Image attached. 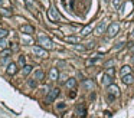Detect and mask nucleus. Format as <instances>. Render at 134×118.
<instances>
[{
    "label": "nucleus",
    "instance_id": "obj_1",
    "mask_svg": "<svg viewBox=\"0 0 134 118\" xmlns=\"http://www.w3.org/2000/svg\"><path fill=\"white\" fill-rule=\"evenodd\" d=\"M107 94H108V100L110 101H114L117 96L120 95V88L117 86V85L111 84V85L107 86Z\"/></svg>",
    "mask_w": 134,
    "mask_h": 118
},
{
    "label": "nucleus",
    "instance_id": "obj_2",
    "mask_svg": "<svg viewBox=\"0 0 134 118\" xmlns=\"http://www.w3.org/2000/svg\"><path fill=\"white\" fill-rule=\"evenodd\" d=\"M118 30H120V25L117 22H112L111 25L107 27V36H108V37H114L117 33H118Z\"/></svg>",
    "mask_w": 134,
    "mask_h": 118
},
{
    "label": "nucleus",
    "instance_id": "obj_3",
    "mask_svg": "<svg viewBox=\"0 0 134 118\" xmlns=\"http://www.w3.org/2000/svg\"><path fill=\"white\" fill-rule=\"evenodd\" d=\"M38 41H39V43L42 45V46H45V48H48V49L53 48V42H52L48 36H45V35H39Z\"/></svg>",
    "mask_w": 134,
    "mask_h": 118
},
{
    "label": "nucleus",
    "instance_id": "obj_4",
    "mask_svg": "<svg viewBox=\"0 0 134 118\" xmlns=\"http://www.w3.org/2000/svg\"><path fill=\"white\" fill-rule=\"evenodd\" d=\"M58 95H59V89L58 88H53L52 91H49V94H48L46 102H52V101H55L56 98H58Z\"/></svg>",
    "mask_w": 134,
    "mask_h": 118
},
{
    "label": "nucleus",
    "instance_id": "obj_5",
    "mask_svg": "<svg viewBox=\"0 0 134 118\" xmlns=\"http://www.w3.org/2000/svg\"><path fill=\"white\" fill-rule=\"evenodd\" d=\"M33 53L36 56H39V58H46L48 56V52L45 51V49L39 48V46H35V48H33Z\"/></svg>",
    "mask_w": 134,
    "mask_h": 118
},
{
    "label": "nucleus",
    "instance_id": "obj_6",
    "mask_svg": "<svg viewBox=\"0 0 134 118\" xmlns=\"http://www.w3.org/2000/svg\"><path fill=\"white\" fill-rule=\"evenodd\" d=\"M82 86L87 89V91H92L94 86H95V84H94L92 79H84V81H82Z\"/></svg>",
    "mask_w": 134,
    "mask_h": 118
},
{
    "label": "nucleus",
    "instance_id": "obj_7",
    "mask_svg": "<svg viewBox=\"0 0 134 118\" xmlns=\"http://www.w3.org/2000/svg\"><path fill=\"white\" fill-rule=\"evenodd\" d=\"M105 29H107V23H105L104 20H102V22H100V25H98L97 27H95L94 33H95V35H102V32H104Z\"/></svg>",
    "mask_w": 134,
    "mask_h": 118
},
{
    "label": "nucleus",
    "instance_id": "obj_8",
    "mask_svg": "<svg viewBox=\"0 0 134 118\" xmlns=\"http://www.w3.org/2000/svg\"><path fill=\"white\" fill-rule=\"evenodd\" d=\"M6 72H7V75H15L16 72H17V66H16V63L10 62L7 65V68H6Z\"/></svg>",
    "mask_w": 134,
    "mask_h": 118
},
{
    "label": "nucleus",
    "instance_id": "obj_9",
    "mask_svg": "<svg viewBox=\"0 0 134 118\" xmlns=\"http://www.w3.org/2000/svg\"><path fill=\"white\" fill-rule=\"evenodd\" d=\"M112 78H114V76H111V75H108V74H104V76H102V84L107 85V86H108V85H111L112 81H114Z\"/></svg>",
    "mask_w": 134,
    "mask_h": 118
},
{
    "label": "nucleus",
    "instance_id": "obj_10",
    "mask_svg": "<svg viewBox=\"0 0 134 118\" xmlns=\"http://www.w3.org/2000/svg\"><path fill=\"white\" fill-rule=\"evenodd\" d=\"M133 81H134V76H133V74H131V72H130V74H127V75H123V82L126 85H130Z\"/></svg>",
    "mask_w": 134,
    "mask_h": 118
},
{
    "label": "nucleus",
    "instance_id": "obj_11",
    "mask_svg": "<svg viewBox=\"0 0 134 118\" xmlns=\"http://www.w3.org/2000/svg\"><path fill=\"white\" fill-rule=\"evenodd\" d=\"M65 86H66V88H69V89H74L76 86V79H75V78H69L68 81L65 82Z\"/></svg>",
    "mask_w": 134,
    "mask_h": 118
},
{
    "label": "nucleus",
    "instance_id": "obj_12",
    "mask_svg": "<svg viewBox=\"0 0 134 118\" xmlns=\"http://www.w3.org/2000/svg\"><path fill=\"white\" fill-rule=\"evenodd\" d=\"M59 76V72H58V68H52L51 72H49V78H51L52 81H56Z\"/></svg>",
    "mask_w": 134,
    "mask_h": 118
},
{
    "label": "nucleus",
    "instance_id": "obj_13",
    "mask_svg": "<svg viewBox=\"0 0 134 118\" xmlns=\"http://www.w3.org/2000/svg\"><path fill=\"white\" fill-rule=\"evenodd\" d=\"M20 30H22L23 33H28V35H32L33 32H35V29H33L32 26H29V25H23L22 27H20Z\"/></svg>",
    "mask_w": 134,
    "mask_h": 118
},
{
    "label": "nucleus",
    "instance_id": "obj_14",
    "mask_svg": "<svg viewBox=\"0 0 134 118\" xmlns=\"http://www.w3.org/2000/svg\"><path fill=\"white\" fill-rule=\"evenodd\" d=\"M76 114L79 115V117H85V114H87L85 107H84V105H78V107H76Z\"/></svg>",
    "mask_w": 134,
    "mask_h": 118
},
{
    "label": "nucleus",
    "instance_id": "obj_15",
    "mask_svg": "<svg viewBox=\"0 0 134 118\" xmlns=\"http://www.w3.org/2000/svg\"><path fill=\"white\" fill-rule=\"evenodd\" d=\"M30 72H32V66H30V65H25L23 69H22V75H23V76H28Z\"/></svg>",
    "mask_w": 134,
    "mask_h": 118
},
{
    "label": "nucleus",
    "instance_id": "obj_16",
    "mask_svg": "<svg viewBox=\"0 0 134 118\" xmlns=\"http://www.w3.org/2000/svg\"><path fill=\"white\" fill-rule=\"evenodd\" d=\"M92 30V25H88L87 27H84L82 29V32H81V35L82 36H87V35H90V32Z\"/></svg>",
    "mask_w": 134,
    "mask_h": 118
},
{
    "label": "nucleus",
    "instance_id": "obj_17",
    "mask_svg": "<svg viewBox=\"0 0 134 118\" xmlns=\"http://www.w3.org/2000/svg\"><path fill=\"white\" fill-rule=\"evenodd\" d=\"M65 41H66V42H69V43H78V42H79V37L68 36V37H65Z\"/></svg>",
    "mask_w": 134,
    "mask_h": 118
},
{
    "label": "nucleus",
    "instance_id": "obj_18",
    "mask_svg": "<svg viewBox=\"0 0 134 118\" xmlns=\"http://www.w3.org/2000/svg\"><path fill=\"white\" fill-rule=\"evenodd\" d=\"M43 76H45V74L42 71H36V72H35V79H38V81H42Z\"/></svg>",
    "mask_w": 134,
    "mask_h": 118
},
{
    "label": "nucleus",
    "instance_id": "obj_19",
    "mask_svg": "<svg viewBox=\"0 0 134 118\" xmlns=\"http://www.w3.org/2000/svg\"><path fill=\"white\" fill-rule=\"evenodd\" d=\"M10 55H12V51H10V49H4V51L0 53V56H2V58H10Z\"/></svg>",
    "mask_w": 134,
    "mask_h": 118
},
{
    "label": "nucleus",
    "instance_id": "obj_20",
    "mask_svg": "<svg viewBox=\"0 0 134 118\" xmlns=\"http://www.w3.org/2000/svg\"><path fill=\"white\" fill-rule=\"evenodd\" d=\"M26 6L30 12H35V6H33V0H26Z\"/></svg>",
    "mask_w": 134,
    "mask_h": 118
},
{
    "label": "nucleus",
    "instance_id": "obj_21",
    "mask_svg": "<svg viewBox=\"0 0 134 118\" xmlns=\"http://www.w3.org/2000/svg\"><path fill=\"white\" fill-rule=\"evenodd\" d=\"M131 72V68L130 66H123V69H121V75H127Z\"/></svg>",
    "mask_w": 134,
    "mask_h": 118
},
{
    "label": "nucleus",
    "instance_id": "obj_22",
    "mask_svg": "<svg viewBox=\"0 0 134 118\" xmlns=\"http://www.w3.org/2000/svg\"><path fill=\"white\" fill-rule=\"evenodd\" d=\"M25 63H26V59H25V56H19V66H25Z\"/></svg>",
    "mask_w": 134,
    "mask_h": 118
},
{
    "label": "nucleus",
    "instance_id": "obj_23",
    "mask_svg": "<svg viewBox=\"0 0 134 118\" xmlns=\"http://www.w3.org/2000/svg\"><path fill=\"white\" fill-rule=\"evenodd\" d=\"M0 13L3 16H12V12L7 10V9H0Z\"/></svg>",
    "mask_w": 134,
    "mask_h": 118
},
{
    "label": "nucleus",
    "instance_id": "obj_24",
    "mask_svg": "<svg viewBox=\"0 0 134 118\" xmlns=\"http://www.w3.org/2000/svg\"><path fill=\"white\" fill-rule=\"evenodd\" d=\"M49 15H51V17H52V19H56V17H58V15H56V12H55V9H53V7L49 9Z\"/></svg>",
    "mask_w": 134,
    "mask_h": 118
},
{
    "label": "nucleus",
    "instance_id": "obj_25",
    "mask_svg": "<svg viewBox=\"0 0 134 118\" xmlns=\"http://www.w3.org/2000/svg\"><path fill=\"white\" fill-rule=\"evenodd\" d=\"M0 48L2 49L7 48V42H6V39H0Z\"/></svg>",
    "mask_w": 134,
    "mask_h": 118
},
{
    "label": "nucleus",
    "instance_id": "obj_26",
    "mask_svg": "<svg viewBox=\"0 0 134 118\" xmlns=\"http://www.w3.org/2000/svg\"><path fill=\"white\" fill-rule=\"evenodd\" d=\"M7 30H4V29H0V39H4V37L7 36Z\"/></svg>",
    "mask_w": 134,
    "mask_h": 118
},
{
    "label": "nucleus",
    "instance_id": "obj_27",
    "mask_svg": "<svg viewBox=\"0 0 134 118\" xmlns=\"http://www.w3.org/2000/svg\"><path fill=\"white\" fill-rule=\"evenodd\" d=\"M105 74H108V75H111V76H114V74H115V69H114V68H108V69L105 71Z\"/></svg>",
    "mask_w": 134,
    "mask_h": 118
},
{
    "label": "nucleus",
    "instance_id": "obj_28",
    "mask_svg": "<svg viewBox=\"0 0 134 118\" xmlns=\"http://www.w3.org/2000/svg\"><path fill=\"white\" fill-rule=\"evenodd\" d=\"M120 4H121V0H112V6H114L115 9L120 7Z\"/></svg>",
    "mask_w": 134,
    "mask_h": 118
},
{
    "label": "nucleus",
    "instance_id": "obj_29",
    "mask_svg": "<svg viewBox=\"0 0 134 118\" xmlns=\"http://www.w3.org/2000/svg\"><path fill=\"white\" fill-rule=\"evenodd\" d=\"M29 86H30V88H36V86H38V82L33 81V79H30V81H29Z\"/></svg>",
    "mask_w": 134,
    "mask_h": 118
},
{
    "label": "nucleus",
    "instance_id": "obj_30",
    "mask_svg": "<svg viewBox=\"0 0 134 118\" xmlns=\"http://www.w3.org/2000/svg\"><path fill=\"white\" fill-rule=\"evenodd\" d=\"M100 61V58H94V59H90L88 61V65H91V63H95V62H98Z\"/></svg>",
    "mask_w": 134,
    "mask_h": 118
},
{
    "label": "nucleus",
    "instance_id": "obj_31",
    "mask_svg": "<svg viewBox=\"0 0 134 118\" xmlns=\"http://www.w3.org/2000/svg\"><path fill=\"white\" fill-rule=\"evenodd\" d=\"M64 108H66V104H65V102L58 104V110H64Z\"/></svg>",
    "mask_w": 134,
    "mask_h": 118
},
{
    "label": "nucleus",
    "instance_id": "obj_32",
    "mask_svg": "<svg viewBox=\"0 0 134 118\" xmlns=\"http://www.w3.org/2000/svg\"><path fill=\"white\" fill-rule=\"evenodd\" d=\"M123 46H124V43H123V42H121V43H118V45H117V46H115V48H114V51H120V49L123 48Z\"/></svg>",
    "mask_w": 134,
    "mask_h": 118
},
{
    "label": "nucleus",
    "instance_id": "obj_33",
    "mask_svg": "<svg viewBox=\"0 0 134 118\" xmlns=\"http://www.w3.org/2000/svg\"><path fill=\"white\" fill-rule=\"evenodd\" d=\"M2 3H3V0H0V4H2Z\"/></svg>",
    "mask_w": 134,
    "mask_h": 118
},
{
    "label": "nucleus",
    "instance_id": "obj_34",
    "mask_svg": "<svg viewBox=\"0 0 134 118\" xmlns=\"http://www.w3.org/2000/svg\"><path fill=\"white\" fill-rule=\"evenodd\" d=\"M133 36H134V30H133Z\"/></svg>",
    "mask_w": 134,
    "mask_h": 118
},
{
    "label": "nucleus",
    "instance_id": "obj_35",
    "mask_svg": "<svg viewBox=\"0 0 134 118\" xmlns=\"http://www.w3.org/2000/svg\"><path fill=\"white\" fill-rule=\"evenodd\" d=\"M133 61H134V56H133Z\"/></svg>",
    "mask_w": 134,
    "mask_h": 118
}]
</instances>
